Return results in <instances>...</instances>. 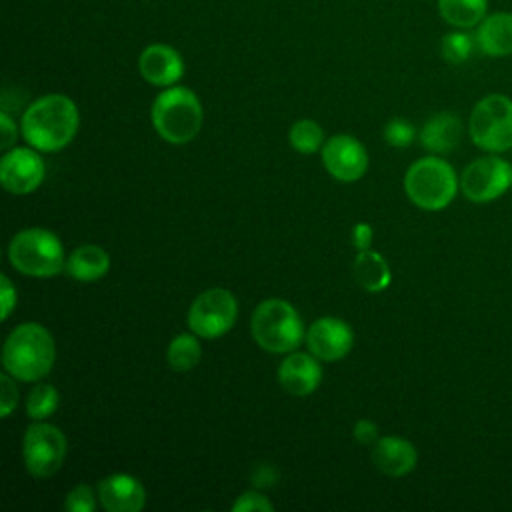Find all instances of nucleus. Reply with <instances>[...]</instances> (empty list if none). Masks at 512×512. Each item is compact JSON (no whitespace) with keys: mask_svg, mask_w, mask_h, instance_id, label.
<instances>
[{"mask_svg":"<svg viewBox=\"0 0 512 512\" xmlns=\"http://www.w3.org/2000/svg\"><path fill=\"white\" fill-rule=\"evenodd\" d=\"M372 242V228L366 222H358L352 230V244L360 250H368Z\"/></svg>","mask_w":512,"mask_h":512,"instance_id":"72a5a7b5","label":"nucleus"},{"mask_svg":"<svg viewBox=\"0 0 512 512\" xmlns=\"http://www.w3.org/2000/svg\"><path fill=\"white\" fill-rule=\"evenodd\" d=\"M66 450L68 442L58 426L36 420L26 428L22 456L28 474L34 478H48L56 474L66 458Z\"/></svg>","mask_w":512,"mask_h":512,"instance_id":"6e6552de","label":"nucleus"},{"mask_svg":"<svg viewBox=\"0 0 512 512\" xmlns=\"http://www.w3.org/2000/svg\"><path fill=\"white\" fill-rule=\"evenodd\" d=\"M96 506V500H94V490L92 486L88 484H78L74 486L68 496H66V502H64V508L68 512H92Z\"/></svg>","mask_w":512,"mask_h":512,"instance_id":"cd10ccee","label":"nucleus"},{"mask_svg":"<svg viewBox=\"0 0 512 512\" xmlns=\"http://www.w3.org/2000/svg\"><path fill=\"white\" fill-rule=\"evenodd\" d=\"M110 268V256L96 244H84L72 250L66 258V272L74 280L94 282L102 278Z\"/></svg>","mask_w":512,"mask_h":512,"instance_id":"aec40b11","label":"nucleus"},{"mask_svg":"<svg viewBox=\"0 0 512 512\" xmlns=\"http://www.w3.org/2000/svg\"><path fill=\"white\" fill-rule=\"evenodd\" d=\"M58 390L50 384H36L26 398V414L30 420H44L58 408Z\"/></svg>","mask_w":512,"mask_h":512,"instance_id":"393cba45","label":"nucleus"},{"mask_svg":"<svg viewBox=\"0 0 512 512\" xmlns=\"http://www.w3.org/2000/svg\"><path fill=\"white\" fill-rule=\"evenodd\" d=\"M10 264L24 276L52 278L66 268L60 238L46 228H26L8 246Z\"/></svg>","mask_w":512,"mask_h":512,"instance_id":"39448f33","label":"nucleus"},{"mask_svg":"<svg viewBox=\"0 0 512 512\" xmlns=\"http://www.w3.org/2000/svg\"><path fill=\"white\" fill-rule=\"evenodd\" d=\"M462 138V122L450 112L430 116L420 130V144L432 154L452 152Z\"/></svg>","mask_w":512,"mask_h":512,"instance_id":"6ab92c4d","label":"nucleus"},{"mask_svg":"<svg viewBox=\"0 0 512 512\" xmlns=\"http://www.w3.org/2000/svg\"><path fill=\"white\" fill-rule=\"evenodd\" d=\"M46 166L36 148H12L0 160V182L12 194H30L44 180Z\"/></svg>","mask_w":512,"mask_h":512,"instance_id":"f8f14e48","label":"nucleus"},{"mask_svg":"<svg viewBox=\"0 0 512 512\" xmlns=\"http://www.w3.org/2000/svg\"><path fill=\"white\" fill-rule=\"evenodd\" d=\"M352 272H354L356 282L368 292H382L388 288V284L392 280L390 266L384 260V256L370 248L358 252V256L354 258V264H352Z\"/></svg>","mask_w":512,"mask_h":512,"instance_id":"412c9836","label":"nucleus"},{"mask_svg":"<svg viewBox=\"0 0 512 512\" xmlns=\"http://www.w3.org/2000/svg\"><path fill=\"white\" fill-rule=\"evenodd\" d=\"M288 140L294 150L302 154H312L324 146V132L318 122L304 118L292 124L288 132Z\"/></svg>","mask_w":512,"mask_h":512,"instance_id":"b1692460","label":"nucleus"},{"mask_svg":"<svg viewBox=\"0 0 512 512\" xmlns=\"http://www.w3.org/2000/svg\"><path fill=\"white\" fill-rule=\"evenodd\" d=\"M374 466L392 478H400L414 470L418 462V452L412 442L400 436H384L378 438L372 448Z\"/></svg>","mask_w":512,"mask_h":512,"instance_id":"f3484780","label":"nucleus"},{"mask_svg":"<svg viewBox=\"0 0 512 512\" xmlns=\"http://www.w3.org/2000/svg\"><path fill=\"white\" fill-rule=\"evenodd\" d=\"M232 510L234 512H252V510H274V504L260 492L256 490H250L242 496L236 498V502L232 504Z\"/></svg>","mask_w":512,"mask_h":512,"instance_id":"c756f323","label":"nucleus"},{"mask_svg":"<svg viewBox=\"0 0 512 512\" xmlns=\"http://www.w3.org/2000/svg\"><path fill=\"white\" fill-rule=\"evenodd\" d=\"M512 186V164L498 156L470 162L460 176V190L472 202H490Z\"/></svg>","mask_w":512,"mask_h":512,"instance_id":"9d476101","label":"nucleus"},{"mask_svg":"<svg viewBox=\"0 0 512 512\" xmlns=\"http://www.w3.org/2000/svg\"><path fill=\"white\" fill-rule=\"evenodd\" d=\"M250 332L256 344L274 354L294 352L304 340V326L296 308L280 298L262 300L252 312Z\"/></svg>","mask_w":512,"mask_h":512,"instance_id":"20e7f679","label":"nucleus"},{"mask_svg":"<svg viewBox=\"0 0 512 512\" xmlns=\"http://www.w3.org/2000/svg\"><path fill=\"white\" fill-rule=\"evenodd\" d=\"M98 498L106 512H138L146 504V490L138 478L118 472L100 480Z\"/></svg>","mask_w":512,"mask_h":512,"instance_id":"2eb2a0df","label":"nucleus"},{"mask_svg":"<svg viewBox=\"0 0 512 512\" xmlns=\"http://www.w3.org/2000/svg\"><path fill=\"white\" fill-rule=\"evenodd\" d=\"M322 380V370L314 354L292 352L288 354L278 368L280 386L292 396L312 394Z\"/></svg>","mask_w":512,"mask_h":512,"instance_id":"dca6fc26","label":"nucleus"},{"mask_svg":"<svg viewBox=\"0 0 512 512\" xmlns=\"http://www.w3.org/2000/svg\"><path fill=\"white\" fill-rule=\"evenodd\" d=\"M354 438H356L360 444H364V446L374 444V442L378 440V428H376V424L370 422V420H358V422L354 424Z\"/></svg>","mask_w":512,"mask_h":512,"instance_id":"7c9ffc66","label":"nucleus"},{"mask_svg":"<svg viewBox=\"0 0 512 512\" xmlns=\"http://www.w3.org/2000/svg\"><path fill=\"white\" fill-rule=\"evenodd\" d=\"M152 126L170 144L190 142L202 128V104L186 86H168L152 102Z\"/></svg>","mask_w":512,"mask_h":512,"instance_id":"7ed1b4c3","label":"nucleus"},{"mask_svg":"<svg viewBox=\"0 0 512 512\" xmlns=\"http://www.w3.org/2000/svg\"><path fill=\"white\" fill-rule=\"evenodd\" d=\"M458 186L454 168L438 156L416 160L404 176V190L412 204L432 212L446 208L454 200Z\"/></svg>","mask_w":512,"mask_h":512,"instance_id":"423d86ee","label":"nucleus"},{"mask_svg":"<svg viewBox=\"0 0 512 512\" xmlns=\"http://www.w3.org/2000/svg\"><path fill=\"white\" fill-rule=\"evenodd\" d=\"M16 306V290L6 274H2V320L10 316Z\"/></svg>","mask_w":512,"mask_h":512,"instance_id":"473e14b6","label":"nucleus"},{"mask_svg":"<svg viewBox=\"0 0 512 512\" xmlns=\"http://www.w3.org/2000/svg\"><path fill=\"white\" fill-rule=\"evenodd\" d=\"M80 114L66 94H46L36 98L22 114L24 140L42 152H58L76 136Z\"/></svg>","mask_w":512,"mask_h":512,"instance_id":"f257e3e1","label":"nucleus"},{"mask_svg":"<svg viewBox=\"0 0 512 512\" xmlns=\"http://www.w3.org/2000/svg\"><path fill=\"white\" fill-rule=\"evenodd\" d=\"M322 162L336 180L356 182L368 168V152L354 136L338 134L324 142Z\"/></svg>","mask_w":512,"mask_h":512,"instance_id":"9b49d317","label":"nucleus"},{"mask_svg":"<svg viewBox=\"0 0 512 512\" xmlns=\"http://www.w3.org/2000/svg\"><path fill=\"white\" fill-rule=\"evenodd\" d=\"M440 18L458 30L476 28L488 14V0H436Z\"/></svg>","mask_w":512,"mask_h":512,"instance_id":"4be33fe9","label":"nucleus"},{"mask_svg":"<svg viewBox=\"0 0 512 512\" xmlns=\"http://www.w3.org/2000/svg\"><path fill=\"white\" fill-rule=\"evenodd\" d=\"M416 136V130L414 126L404 120V118H392L386 126H384V140L390 144V146H396V148H406L408 144H412Z\"/></svg>","mask_w":512,"mask_h":512,"instance_id":"bb28decb","label":"nucleus"},{"mask_svg":"<svg viewBox=\"0 0 512 512\" xmlns=\"http://www.w3.org/2000/svg\"><path fill=\"white\" fill-rule=\"evenodd\" d=\"M200 356H202L200 342L192 334H178L176 338H172L166 350V360L170 368L176 372L192 370L200 362Z\"/></svg>","mask_w":512,"mask_h":512,"instance_id":"5701e85b","label":"nucleus"},{"mask_svg":"<svg viewBox=\"0 0 512 512\" xmlns=\"http://www.w3.org/2000/svg\"><path fill=\"white\" fill-rule=\"evenodd\" d=\"M0 126H2V150H12L16 144V124L8 116V112H0Z\"/></svg>","mask_w":512,"mask_h":512,"instance_id":"2f4dec72","label":"nucleus"},{"mask_svg":"<svg viewBox=\"0 0 512 512\" xmlns=\"http://www.w3.org/2000/svg\"><path fill=\"white\" fill-rule=\"evenodd\" d=\"M476 48L492 58L512 54V12H492L476 26Z\"/></svg>","mask_w":512,"mask_h":512,"instance_id":"a211bd4d","label":"nucleus"},{"mask_svg":"<svg viewBox=\"0 0 512 512\" xmlns=\"http://www.w3.org/2000/svg\"><path fill=\"white\" fill-rule=\"evenodd\" d=\"M468 132L472 142L486 152H506L512 148V98L488 94L480 98L470 114Z\"/></svg>","mask_w":512,"mask_h":512,"instance_id":"0eeeda50","label":"nucleus"},{"mask_svg":"<svg viewBox=\"0 0 512 512\" xmlns=\"http://www.w3.org/2000/svg\"><path fill=\"white\" fill-rule=\"evenodd\" d=\"M56 358V344L48 328L38 322L18 324L2 348L4 370L22 382L44 378Z\"/></svg>","mask_w":512,"mask_h":512,"instance_id":"f03ea898","label":"nucleus"},{"mask_svg":"<svg viewBox=\"0 0 512 512\" xmlns=\"http://www.w3.org/2000/svg\"><path fill=\"white\" fill-rule=\"evenodd\" d=\"M354 344L352 328L334 316L314 320L306 332V346L318 360L334 362L344 358Z\"/></svg>","mask_w":512,"mask_h":512,"instance_id":"ddd939ff","label":"nucleus"},{"mask_svg":"<svg viewBox=\"0 0 512 512\" xmlns=\"http://www.w3.org/2000/svg\"><path fill=\"white\" fill-rule=\"evenodd\" d=\"M138 72L148 84L168 88L184 76V58L174 46L152 42L138 56Z\"/></svg>","mask_w":512,"mask_h":512,"instance_id":"4468645a","label":"nucleus"},{"mask_svg":"<svg viewBox=\"0 0 512 512\" xmlns=\"http://www.w3.org/2000/svg\"><path fill=\"white\" fill-rule=\"evenodd\" d=\"M14 376H10L8 372H4L0 376V392H2V398H0V412H2V418H8L10 412L16 408L18 404V388L14 384Z\"/></svg>","mask_w":512,"mask_h":512,"instance_id":"c85d7f7f","label":"nucleus"},{"mask_svg":"<svg viewBox=\"0 0 512 512\" xmlns=\"http://www.w3.org/2000/svg\"><path fill=\"white\" fill-rule=\"evenodd\" d=\"M474 46H476V40H474V36L468 34V30L454 28L452 32H448L442 38L440 54L450 64H462V62H466L470 58Z\"/></svg>","mask_w":512,"mask_h":512,"instance_id":"a878e982","label":"nucleus"},{"mask_svg":"<svg viewBox=\"0 0 512 512\" xmlns=\"http://www.w3.org/2000/svg\"><path fill=\"white\" fill-rule=\"evenodd\" d=\"M238 316V304L230 290L210 288L196 296L188 310V326L196 336L218 338L226 334Z\"/></svg>","mask_w":512,"mask_h":512,"instance_id":"1a4fd4ad","label":"nucleus"}]
</instances>
